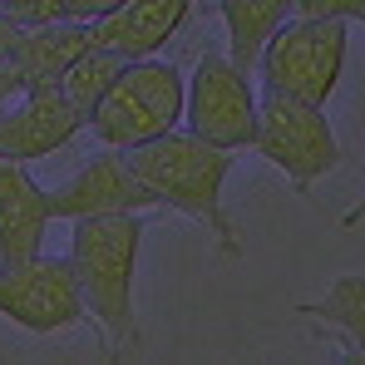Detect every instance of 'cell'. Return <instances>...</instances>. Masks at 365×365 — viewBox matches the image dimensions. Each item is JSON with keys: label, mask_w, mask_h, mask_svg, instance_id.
Instances as JSON below:
<instances>
[{"label": "cell", "mask_w": 365, "mask_h": 365, "mask_svg": "<svg viewBox=\"0 0 365 365\" xmlns=\"http://www.w3.org/2000/svg\"><path fill=\"white\" fill-rule=\"evenodd\" d=\"M143 232H148V212L74 217V232H69V262H74L79 292L89 306V326L104 336L109 356L143 346L138 311H133V277H138Z\"/></svg>", "instance_id": "6da1fadb"}, {"label": "cell", "mask_w": 365, "mask_h": 365, "mask_svg": "<svg viewBox=\"0 0 365 365\" xmlns=\"http://www.w3.org/2000/svg\"><path fill=\"white\" fill-rule=\"evenodd\" d=\"M232 158H237L232 148H217V143L197 138L192 128H173L163 138H148V143L128 148L133 173L158 192V202L168 212L202 222L207 237L222 247V257H242V232H237V222L222 202Z\"/></svg>", "instance_id": "7a4b0ae2"}, {"label": "cell", "mask_w": 365, "mask_h": 365, "mask_svg": "<svg viewBox=\"0 0 365 365\" xmlns=\"http://www.w3.org/2000/svg\"><path fill=\"white\" fill-rule=\"evenodd\" d=\"M187 114V79L173 60H128L123 74L114 79V89L99 99V109L89 114V133L104 148H138L148 138L173 133Z\"/></svg>", "instance_id": "3957f363"}, {"label": "cell", "mask_w": 365, "mask_h": 365, "mask_svg": "<svg viewBox=\"0 0 365 365\" xmlns=\"http://www.w3.org/2000/svg\"><path fill=\"white\" fill-rule=\"evenodd\" d=\"M346 55H351V25L346 20H287L262 60V89L267 94H287V99H306V104H331L346 74Z\"/></svg>", "instance_id": "277c9868"}, {"label": "cell", "mask_w": 365, "mask_h": 365, "mask_svg": "<svg viewBox=\"0 0 365 365\" xmlns=\"http://www.w3.org/2000/svg\"><path fill=\"white\" fill-rule=\"evenodd\" d=\"M282 178L292 182L302 197L316 192V182L331 178L341 168V138L326 119L321 104L287 99V94H267L262 114H257V143H252Z\"/></svg>", "instance_id": "5b68a950"}, {"label": "cell", "mask_w": 365, "mask_h": 365, "mask_svg": "<svg viewBox=\"0 0 365 365\" xmlns=\"http://www.w3.org/2000/svg\"><path fill=\"white\" fill-rule=\"evenodd\" d=\"M257 114H262V99H257V84L242 64H232L227 50H202L192 64V79H187V114L182 123L217 143V148H232L242 153L257 143Z\"/></svg>", "instance_id": "8992f818"}, {"label": "cell", "mask_w": 365, "mask_h": 365, "mask_svg": "<svg viewBox=\"0 0 365 365\" xmlns=\"http://www.w3.org/2000/svg\"><path fill=\"white\" fill-rule=\"evenodd\" d=\"M0 316L30 336H64L89 321V306L79 292L69 257H30L15 267H0Z\"/></svg>", "instance_id": "52a82bcc"}, {"label": "cell", "mask_w": 365, "mask_h": 365, "mask_svg": "<svg viewBox=\"0 0 365 365\" xmlns=\"http://www.w3.org/2000/svg\"><path fill=\"white\" fill-rule=\"evenodd\" d=\"M163 207L158 192L133 173L123 148H99L89 153L60 187H50V217H104V212H153Z\"/></svg>", "instance_id": "ba28073f"}, {"label": "cell", "mask_w": 365, "mask_h": 365, "mask_svg": "<svg viewBox=\"0 0 365 365\" xmlns=\"http://www.w3.org/2000/svg\"><path fill=\"white\" fill-rule=\"evenodd\" d=\"M79 128H84V119L74 114L60 84L20 89V99L0 109V158H15V163L50 158L74 143Z\"/></svg>", "instance_id": "9c48e42d"}, {"label": "cell", "mask_w": 365, "mask_h": 365, "mask_svg": "<svg viewBox=\"0 0 365 365\" xmlns=\"http://www.w3.org/2000/svg\"><path fill=\"white\" fill-rule=\"evenodd\" d=\"M197 5L202 0H128L114 15L89 25V40L94 50H109L119 60H148L192 20Z\"/></svg>", "instance_id": "30bf717a"}, {"label": "cell", "mask_w": 365, "mask_h": 365, "mask_svg": "<svg viewBox=\"0 0 365 365\" xmlns=\"http://www.w3.org/2000/svg\"><path fill=\"white\" fill-rule=\"evenodd\" d=\"M50 222V187L30 178L25 163L0 158V267L40 257Z\"/></svg>", "instance_id": "8fae6325"}, {"label": "cell", "mask_w": 365, "mask_h": 365, "mask_svg": "<svg viewBox=\"0 0 365 365\" xmlns=\"http://www.w3.org/2000/svg\"><path fill=\"white\" fill-rule=\"evenodd\" d=\"M84 50H94L89 25H84V20H55V25H30V30H20L5 60L15 64L20 89H40V84H60L64 69L79 60Z\"/></svg>", "instance_id": "7c38bea8"}, {"label": "cell", "mask_w": 365, "mask_h": 365, "mask_svg": "<svg viewBox=\"0 0 365 365\" xmlns=\"http://www.w3.org/2000/svg\"><path fill=\"white\" fill-rule=\"evenodd\" d=\"M297 316L326 321V336L341 346L346 361H365V277L346 272L331 282V292L321 302H297Z\"/></svg>", "instance_id": "4fadbf2b"}, {"label": "cell", "mask_w": 365, "mask_h": 365, "mask_svg": "<svg viewBox=\"0 0 365 365\" xmlns=\"http://www.w3.org/2000/svg\"><path fill=\"white\" fill-rule=\"evenodd\" d=\"M217 15L227 25V55L242 64L247 74H257V60L267 50V40L292 20V0H217Z\"/></svg>", "instance_id": "5bb4252c"}, {"label": "cell", "mask_w": 365, "mask_h": 365, "mask_svg": "<svg viewBox=\"0 0 365 365\" xmlns=\"http://www.w3.org/2000/svg\"><path fill=\"white\" fill-rule=\"evenodd\" d=\"M123 64L119 55H109V50H84L79 60L64 69V79H60V89H64V99L74 104V114L89 123V114L99 109V99L114 89V79L123 74Z\"/></svg>", "instance_id": "9a60e30c"}, {"label": "cell", "mask_w": 365, "mask_h": 365, "mask_svg": "<svg viewBox=\"0 0 365 365\" xmlns=\"http://www.w3.org/2000/svg\"><path fill=\"white\" fill-rule=\"evenodd\" d=\"M297 20H346V25H365V0H292Z\"/></svg>", "instance_id": "2e32d148"}, {"label": "cell", "mask_w": 365, "mask_h": 365, "mask_svg": "<svg viewBox=\"0 0 365 365\" xmlns=\"http://www.w3.org/2000/svg\"><path fill=\"white\" fill-rule=\"evenodd\" d=\"M0 10L20 25V30H30V25H55V20H69L64 15V0H0Z\"/></svg>", "instance_id": "e0dca14e"}, {"label": "cell", "mask_w": 365, "mask_h": 365, "mask_svg": "<svg viewBox=\"0 0 365 365\" xmlns=\"http://www.w3.org/2000/svg\"><path fill=\"white\" fill-rule=\"evenodd\" d=\"M119 5H128V0H64V15H69V20H84V25H94V20L114 15Z\"/></svg>", "instance_id": "ac0fdd59"}, {"label": "cell", "mask_w": 365, "mask_h": 365, "mask_svg": "<svg viewBox=\"0 0 365 365\" xmlns=\"http://www.w3.org/2000/svg\"><path fill=\"white\" fill-rule=\"evenodd\" d=\"M15 99H20V79H15V64L0 60V109H5V104H15Z\"/></svg>", "instance_id": "d6986e66"}, {"label": "cell", "mask_w": 365, "mask_h": 365, "mask_svg": "<svg viewBox=\"0 0 365 365\" xmlns=\"http://www.w3.org/2000/svg\"><path fill=\"white\" fill-rule=\"evenodd\" d=\"M15 35H20V25H15V20H10V15L0 10V60L10 55V45H15Z\"/></svg>", "instance_id": "ffe728a7"}, {"label": "cell", "mask_w": 365, "mask_h": 365, "mask_svg": "<svg viewBox=\"0 0 365 365\" xmlns=\"http://www.w3.org/2000/svg\"><path fill=\"white\" fill-rule=\"evenodd\" d=\"M365 222V197L356 202V207H346V217H341V227H361Z\"/></svg>", "instance_id": "44dd1931"}]
</instances>
